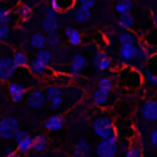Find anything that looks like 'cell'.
<instances>
[{"label": "cell", "instance_id": "obj_1", "mask_svg": "<svg viewBox=\"0 0 157 157\" xmlns=\"http://www.w3.org/2000/svg\"><path fill=\"white\" fill-rule=\"evenodd\" d=\"M92 129L101 140L118 139L114 123L108 115H98L92 123Z\"/></svg>", "mask_w": 157, "mask_h": 157}, {"label": "cell", "instance_id": "obj_2", "mask_svg": "<svg viewBox=\"0 0 157 157\" xmlns=\"http://www.w3.org/2000/svg\"><path fill=\"white\" fill-rule=\"evenodd\" d=\"M119 82L128 88H137L142 83V75L136 67H124L119 72Z\"/></svg>", "mask_w": 157, "mask_h": 157}, {"label": "cell", "instance_id": "obj_3", "mask_svg": "<svg viewBox=\"0 0 157 157\" xmlns=\"http://www.w3.org/2000/svg\"><path fill=\"white\" fill-rule=\"evenodd\" d=\"M18 121L11 115H5L0 119V137L13 139L15 134L18 131Z\"/></svg>", "mask_w": 157, "mask_h": 157}, {"label": "cell", "instance_id": "obj_4", "mask_svg": "<svg viewBox=\"0 0 157 157\" xmlns=\"http://www.w3.org/2000/svg\"><path fill=\"white\" fill-rule=\"evenodd\" d=\"M118 151L117 139L101 140L96 146L97 157H114Z\"/></svg>", "mask_w": 157, "mask_h": 157}, {"label": "cell", "instance_id": "obj_5", "mask_svg": "<svg viewBox=\"0 0 157 157\" xmlns=\"http://www.w3.org/2000/svg\"><path fill=\"white\" fill-rule=\"evenodd\" d=\"M16 66L12 61L11 56H2L0 58V80L1 81H7L10 80L16 71Z\"/></svg>", "mask_w": 157, "mask_h": 157}, {"label": "cell", "instance_id": "obj_6", "mask_svg": "<svg viewBox=\"0 0 157 157\" xmlns=\"http://www.w3.org/2000/svg\"><path fill=\"white\" fill-rule=\"evenodd\" d=\"M141 115L147 121L157 120V101H146L141 105Z\"/></svg>", "mask_w": 157, "mask_h": 157}, {"label": "cell", "instance_id": "obj_7", "mask_svg": "<svg viewBox=\"0 0 157 157\" xmlns=\"http://www.w3.org/2000/svg\"><path fill=\"white\" fill-rule=\"evenodd\" d=\"M47 103V99H45V96L43 92L40 91H32L28 96H27V104L31 107V108H34V109H40L45 105Z\"/></svg>", "mask_w": 157, "mask_h": 157}, {"label": "cell", "instance_id": "obj_8", "mask_svg": "<svg viewBox=\"0 0 157 157\" xmlns=\"http://www.w3.org/2000/svg\"><path fill=\"white\" fill-rule=\"evenodd\" d=\"M9 94L15 103L21 102L26 94V86L22 83H18V82H10L9 83Z\"/></svg>", "mask_w": 157, "mask_h": 157}, {"label": "cell", "instance_id": "obj_9", "mask_svg": "<svg viewBox=\"0 0 157 157\" xmlns=\"http://www.w3.org/2000/svg\"><path fill=\"white\" fill-rule=\"evenodd\" d=\"M93 66H94L96 70L105 71V70L110 69V66H112V59L104 52H98L94 55V58H93Z\"/></svg>", "mask_w": 157, "mask_h": 157}, {"label": "cell", "instance_id": "obj_10", "mask_svg": "<svg viewBox=\"0 0 157 157\" xmlns=\"http://www.w3.org/2000/svg\"><path fill=\"white\" fill-rule=\"evenodd\" d=\"M87 59L82 54H75L70 63V72L72 75H78L83 71V69L87 66Z\"/></svg>", "mask_w": 157, "mask_h": 157}, {"label": "cell", "instance_id": "obj_11", "mask_svg": "<svg viewBox=\"0 0 157 157\" xmlns=\"http://www.w3.org/2000/svg\"><path fill=\"white\" fill-rule=\"evenodd\" d=\"M65 119L61 114H54L50 115L45 121H44V128L49 131H58L64 126Z\"/></svg>", "mask_w": 157, "mask_h": 157}, {"label": "cell", "instance_id": "obj_12", "mask_svg": "<svg viewBox=\"0 0 157 157\" xmlns=\"http://www.w3.org/2000/svg\"><path fill=\"white\" fill-rule=\"evenodd\" d=\"M27 66H28L29 71H31L33 75H36V76H43V75H45V74L49 71V67H48L47 65L42 64L40 61H38L37 59L29 60Z\"/></svg>", "mask_w": 157, "mask_h": 157}, {"label": "cell", "instance_id": "obj_13", "mask_svg": "<svg viewBox=\"0 0 157 157\" xmlns=\"http://www.w3.org/2000/svg\"><path fill=\"white\" fill-rule=\"evenodd\" d=\"M92 148H91V145L81 139L76 145H75V148H74V156L75 157H87L90 153H91Z\"/></svg>", "mask_w": 157, "mask_h": 157}, {"label": "cell", "instance_id": "obj_14", "mask_svg": "<svg viewBox=\"0 0 157 157\" xmlns=\"http://www.w3.org/2000/svg\"><path fill=\"white\" fill-rule=\"evenodd\" d=\"M64 33H65V36H66V38H67L70 44L78 45V44L82 43V36H81V33L77 29H75L72 27H66Z\"/></svg>", "mask_w": 157, "mask_h": 157}, {"label": "cell", "instance_id": "obj_15", "mask_svg": "<svg viewBox=\"0 0 157 157\" xmlns=\"http://www.w3.org/2000/svg\"><path fill=\"white\" fill-rule=\"evenodd\" d=\"M147 48H156L157 47V28H151L147 31L141 40Z\"/></svg>", "mask_w": 157, "mask_h": 157}, {"label": "cell", "instance_id": "obj_16", "mask_svg": "<svg viewBox=\"0 0 157 157\" xmlns=\"http://www.w3.org/2000/svg\"><path fill=\"white\" fill-rule=\"evenodd\" d=\"M59 27V22H58V18L56 17H44L43 22H42V28L45 33H53V32H56Z\"/></svg>", "mask_w": 157, "mask_h": 157}, {"label": "cell", "instance_id": "obj_17", "mask_svg": "<svg viewBox=\"0 0 157 157\" xmlns=\"http://www.w3.org/2000/svg\"><path fill=\"white\" fill-rule=\"evenodd\" d=\"M118 25L119 27H121L123 29L128 31L129 28H132L135 26V17L128 12V13H123L119 16V21H118Z\"/></svg>", "mask_w": 157, "mask_h": 157}, {"label": "cell", "instance_id": "obj_18", "mask_svg": "<svg viewBox=\"0 0 157 157\" xmlns=\"http://www.w3.org/2000/svg\"><path fill=\"white\" fill-rule=\"evenodd\" d=\"M92 99H93V102H94L97 105L103 107V105H105V104L108 103V101H109V92L97 88V90L93 92V94H92Z\"/></svg>", "mask_w": 157, "mask_h": 157}, {"label": "cell", "instance_id": "obj_19", "mask_svg": "<svg viewBox=\"0 0 157 157\" xmlns=\"http://www.w3.org/2000/svg\"><path fill=\"white\" fill-rule=\"evenodd\" d=\"M29 44L31 47H33L34 49H44V47L47 45V42H45V36L43 33H34L31 36V39H29Z\"/></svg>", "mask_w": 157, "mask_h": 157}, {"label": "cell", "instance_id": "obj_20", "mask_svg": "<svg viewBox=\"0 0 157 157\" xmlns=\"http://www.w3.org/2000/svg\"><path fill=\"white\" fill-rule=\"evenodd\" d=\"M47 136L43 134H39L34 137H32V150L36 152H40L47 147Z\"/></svg>", "mask_w": 157, "mask_h": 157}, {"label": "cell", "instance_id": "obj_21", "mask_svg": "<svg viewBox=\"0 0 157 157\" xmlns=\"http://www.w3.org/2000/svg\"><path fill=\"white\" fill-rule=\"evenodd\" d=\"M11 58H12V61H13L16 67H26L28 65V61H29L28 56L23 52H21V50L15 52Z\"/></svg>", "mask_w": 157, "mask_h": 157}, {"label": "cell", "instance_id": "obj_22", "mask_svg": "<svg viewBox=\"0 0 157 157\" xmlns=\"http://www.w3.org/2000/svg\"><path fill=\"white\" fill-rule=\"evenodd\" d=\"M119 42L121 45L123 44H135L137 42V37L134 32L128 29V31H124L119 34Z\"/></svg>", "mask_w": 157, "mask_h": 157}, {"label": "cell", "instance_id": "obj_23", "mask_svg": "<svg viewBox=\"0 0 157 157\" xmlns=\"http://www.w3.org/2000/svg\"><path fill=\"white\" fill-rule=\"evenodd\" d=\"M63 93H64V90H63L60 86L53 85V86H48V87H47L44 96H45V99L49 102L50 99H53V98H55V97L63 96Z\"/></svg>", "mask_w": 157, "mask_h": 157}, {"label": "cell", "instance_id": "obj_24", "mask_svg": "<svg viewBox=\"0 0 157 157\" xmlns=\"http://www.w3.org/2000/svg\"><path fill=\"white\" fill-rule=\"evenodd\" d=\"M72 6H74V2H65V1H56V0H52V2H50V9H53L56 13L66 11V10L71 9Z\"/></svg>", "mask_w": 157, "mask_h": 157}, {"label": "cell", "instance_id": "obj_25", "mask_svg": "<svg viewBox=\"0 0 157 157\" xmlns=\"http://www.w3.org/2000/svg\"><path fill=\"white\" fill-rule=\"evenodd\" d=\"M36 59H37L38 61H40L42 64H44V65L48 66V65L52 63V60H53V55H52V53H50L48 49H40V50L37 52Z\"/></svg>", "mask_w": 157, "mask_h": 157}, {"label": "cell", "instance_id": "obj_26", "mask_svg": "<svg viewBox=\"0 0 157 157\" xmlns=\"http://www.w3.org/2000/svg\"><path fill=\"white\" fill-rule=\"evenodd\" d=\"M114 9H115V11H117L118 13H120V15L128 13V12H130L131 9H132V2H131L130 0H121V1H118V2L115 4Z\"/></svg>", "mask_w": 157, "mask_h": 157}, {"label": "cell", "instance_id": "obj_27", "mask_svg": "<svg viewBox=\"0 0 157 157\" xmlns=\"http://www.w3.org/2000/svg\"><path fill=\"white\" fill-rule=\"evenodd\" d=\"M90 17H91V11L90 10H85V9L80 7V6L76 9V11H75V20L77 22L85 23V22H87L90 20Z\"/></svg>", "mask_w": 157, "mask_h": 157}, {"label": "cell", "instance_id": "obj_28", "mask_svg": "<svg viewBox=\"0 0 157 157\" xmlns=\"http://www.w3.org/2000/svg\"><path fill=\"white\" fill-rule=\"evenodd\" d=\"M31 150H32V137H27V139H25V140H22L17 144V151L16 152L26 155Z\"/></svg>", "mask_w": 157, "mask_h": 157}, {"label": "cell", "instance_id": "obj_29", "mask_svg": "<svg viewBox=\"0 0 157 157\" xmlns=\"http://www.w3.org/2000/svg\"><path fill=\"white\" fill-rule=\"evenodd\" d=\"M45 42H47V45H49L50 48H55V47L60 45V43H61V36L58 32L49 33L48 36H45Z\"/></svg>", "mask_w": 157, "mask_h": 157}, {"label": "cell", "instance_id": "obj_30", "mask_svg": "<svg viewBox=\"0 0 157 157\" xmlns=\"http://www.w3.org/2000/svg\"><path fill=\"white\" fill-rule=\"evenodd\" d=\"M12 20V13L7 7H0V25L9 26Z\"/></svg>", "mask_w": 157, "mask_h": 157}, {"label": "cell", "instance_id": "obj_31", "mask_svg": "<svg viewBox=\"0 0 157 157\" xmlns=\"http://www.w3.org/2000/svg\"><path fill=\"white\" fill-rule=\"evenodd\" d=\"M16 11H17V15L20 16L21 20H28V18L31 17V15H32V10H31V7H29L28 5H26V4H21V5H18Z\"/></svg>", "mask_w": 157, "mask_h": 157}, {"label": "cell", "instance_id": "obj_32", "mask_svg": "<svg viewBox=\"0 0 157 157\" xmlns=\"http://www.w3.org/2000/svg\"><path fill=\"white\" fill-rule=\"evenodd\" d=\"M98 90H103L107 92H110L113 90V81L109 77H103L98 81Z\"/></svg>", "mask_w": 157, "mask_h": 157}, {"label": "cell", "instance_id": "obj_33", "mask_svg": "<svg viewBox=\"0 0 157 157\" xmlns=\"http://www.w3.org/2000/svg\"><path fill=\"white\" fill-rule=\"evenodd\" d=\"M125 157H142V151H141L140 146H137V145L131 146V147L126 151Z\"/></svg>", "mask_w": 157, "mask_h": 157}, {"label": "cell", "instance_id": "obj_34", "mask_svg": "<svg viewBox=\"0 0 157 157\" xmlns=\"http://www.w3.org/2000/svg\"><path fill=\"white\" fill-rule=\"evenodd\" d=\"M145 78H146V81H147L150 85L157 86V74H153L150 69H147V70L145 71Z\"/></svg>", "mask_w": 157, "mask_h": 157}, {"label": "cell", "instance_id": "obj_35", "mask_svg": "<svg viewBox=\"0 0 157 157\" xmlns=\"http://www.w3.org/2000/svg\"><path fill=\"white\" fill-rule=\"evenodd\" d=\"M27 137H31V135H29V132L23 131V130H18V131L15 134V136H13L16 144H18L20 141H22V140H25V139H27Z\"/></svg>", "mask_w": 157, "mask_h": 157}, {"label": "cell", "instance_id": "obj_36", "mask_svg": "<svg viewBox=\"0 0 157 157\" xmlns=\"http://www.w3.org/2000/svg\"><path fill=\"white\" fill-rule=\"evenodd\" d=\"M10 36V27L0 25V42H4Z\"/></svg>", "mask_w": 157, "mask_h": 157}, {"label": "cell", "instance_id": "obj_37", "mask_svg": "<svg viewBox=\"0 0 157 157\" xmlns=\"http://www.w3.org/2000/svg\"><path fill=\"white\" fill-rule=\"evenodd\" d=\"M94 5H96V1H94V0H81V1L78 2V6H80V7H82V9H85V10H90V11H91V9H92Z\"/></svg>", "mask_w": 157, "mask_h": 157}, {"label": "cell", "instance_id": "obj_38", "mask_svg": "<svg viewBox=\"0 0 157 157\" xmlns=\"http://www.w3.org/2000/svg\"><path fill=\"white\" fill-rule=\"evenodd\" d=\"M150 142H151V145H152L153 147L157 148V129L152 130V132H151V135H150Z\"/></svg>", "mask_w": 157, "mask_h": 157}, {"label": "cell", "instance_id": "obj_39", "mask_svg": "<svg viewBox=\"0 0 157 157\" xmlns=\"http://www.w3.org/2000/svg\"><path fill=\"white\" fill-rule=\"evenodd\" d=\"M44 17H58V13L53 9L47 7L45 11H44Z\"/></svg>", "mask_w": 157, "mask_h": 157}, {"label": "cell", "instance_id": "obj_40", "mask_svg": "<svg viewBox=\"0 0 157 157\" xmlns=\"http://www.w3.org/2000/svg\"><path fill=\"white\" fill-rule=\"evenodd\" d=\"M6 157H21V156H20V153H17L16 151H9L7 155H6Z\"/></svg>", "mask_w": 157, "mask_h": 157}, {"label": "cell", "instance_id": "obj_41", "mask_svg": "<svg viewBox=\"0 0 157 157\" xmlns=\"http://www.w3.org/2000/svg\"><path fill=\"white\" fill-rule=\"evenodd\" d=\"M153 23H155V28H157V12L153 15Z\"/></svg>", "mask_w": 157, "mask_h": 157}]
</instances>
